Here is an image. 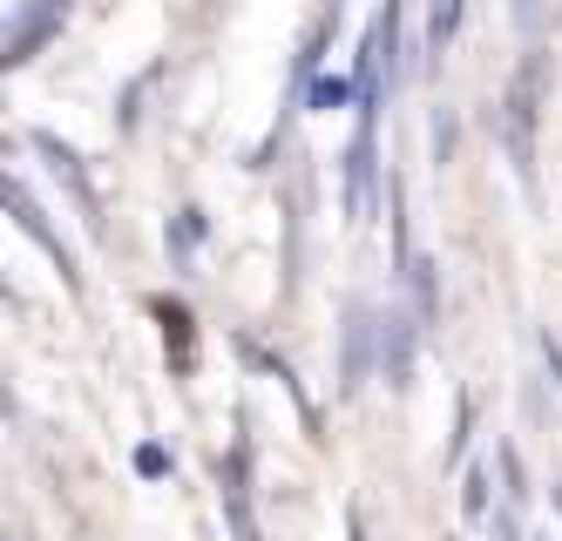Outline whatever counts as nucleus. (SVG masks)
Returning a JSON list of instances; mask_svg holds the SVG:
<instances>
[{"instance_id":"nucleus-1","label":"nucleus","mask_w":562,"mask_h":541,"mask_svg":"<svg viewBox=\"0 0 562 541\" xmlns=\"http://www.w3.org/2000/svg\"><path fill=\"white\" fill-rule=\"evenodd\" d=\"M536 109H542V61L529 55L502 95V143H508V162H515L521 183L536 177Z\"/></svg>"},{"instance_id":"nucleus-2","label":"nucleus","mask_w":562,"mask_h":541,"mask_svg":"<svg viewBox=\"0 0 562 541\" xmlns=\"http://www.w3.org/2000/svg\"><path fill=\"white\" fill-rule=\"evenodd\" d=\"M373 129H380V102H359V129H352V149H346V217H373V177H380V149H373Z\"/></svg>"},{"instance_id":"nucleus-3","label":"nucleus","mask_w":562,"mask_h":541,"mask_svg":"<svg viewBox=\"0 0 562 541\" xmlns=\"http://www.w3.org/2000/svg\"><path fill=\"white\" fill-rule=\"evenodd\" d=\"M217 494H224L231 534H237V541H258V521H251V440H245V427H237L231 453L217 461Z\"/></svg>"},{"instance_id":"nucleus-4","label":"nucleus","mask_w":562,"mask_h":541,"mask_svg":"<svg viewBox=\"0 0 562 541\" xmlns=\"http://www.w3.org/2000/svg\"><path fill=\"white\" fill-rule=\"evenodd\" d=\"M414 339H420V325L407 312H386L380 318V372H386L400 393L414 386Z\"/></svg>"},{"instance_id":"nucleus-5","label":"nucleus","mask_w":562,"mask_h":541,"mask_svg":"<svg viewBox=\"0 0 562 541\" xmlns=\"http://www.w3.org/2000/svg\"><path fill=\"white\" fill-rule=\"evenodd\" d=\"M55 27H61V0H27V8L14 14V27H8V68H21Z\"/></svg>"},{"instance_id":"nucleus-6","label":"nucleus","mask_w":562,"mask_h":541,"mask_svg":"<svg viewBox=\"0 0 562 541\" xmlns=\"http://www.w3.org/2000/svg\"><path fill=\"white\" fill-rule=\"evenodd\" d=\"M34 149L48 156V170L75 190V203H82V217H89V230H102V203H95V190H89V177H82V156H75L61 136H34Z\"/></svg>"},{"instance_id":"nucleus-7","label":"nucleus","mask_w":562,"mask_h":541,"mask_svg":"<svg viewBox=\"0 0 562 541\" xmlns=\"http://www.w3.org/2000/svg\"><path fill=\"white\" fill-rule=\"evenodd\" d=\"M149 312H156V325H164L170 365H177V372H196V318H190V305H183V298H156Z\"/></svg>"},{"instance_id":"nucleus-8","label":"nucleus","mask_w":562,"mask_h":541,"mask_svg":"<svg viewBox=\"0 0 562 541\" xmlns=\"http://www.w3.org/2000/svg\"><path fill=\"white\" fill-rule=\"evenodd\" d=\"M373 331H380V318H373L367 305H346V365H339V393H359V380H367Z\"/></svg>"},{"instance_id":"nucleus-9","label":"nucleus","mask_w":562,"mask_h":541,"mask_svg":"<svg viewBox=\"0 0 562 541\" xmlns=\"http://www.w3.org/2000/svg\"><path fill=\"white\" fill-rule=\"evenodd\" d=\"M8 211H14V224H21V230H27L34 244H42V251H48V258H55V264H61L68 278H75V264H68V251H61V237H55V230L42 224V211H34V196H27L21 183H8Z\"/></svg>"},{"instance_id":"nucleus-10","label":"nucleus","mask_w":562,"mask_h":541,"mask_svg":"<svg viewBox=\"0 0 562 541\" xmlns=\"http://www.w3.org/2000/svg\"><path fill=\"white\" fill-rule=\"evenodd\" d=\"M400 271H407V284H414V318H420V325H434V318H440V284H434V258H407Z\"/></svg>"},{"instance_id":"nucleus-11","label":"nucleus","mask_w":562,"mask_h":541,"mask_svg":"<svg viewBox=\"0 0 562 541\" xmlns=\"http://www.w3.org/2000/svg\"><path fill=\"white\" fill-rule=\"evenodd\" d=\"M454 27H461V0H434V14H427V48L440 55L454 41Z\"/></svg>"},{"instance_id":"nucleus-12","label":"nucleus","mask_w":562,"mask_h":541,"mask_svg":"<svg viewBox=\"0 0 562 541\" xmlns=\"http://www.w3.org/2000/svg\"><path fill=\"white\" fill-rule=\"evenodd\" d=\"M461 515L468 521L488 515V467H468V481H461Z\"/></svg>"},{"instance_id":"nucleus-13","label":"nucleus","mask_w":562,"mask_h":541,"mask_svg":"<svg viewBox=\"0 0 562 541\" xmlns=\"http://www.w3.org/2000/svg\"><path fill=\"white\" fill-rule=\"evenodd\" d=\"M346 95H352V81H339V75H326V81H312V102H318V109H339Z\"/></svg>"},{"instance_id":"nucleus-14","label":"nucleus","mask_w":562,"mask_h":541,"mask_svg":"<svg viewBox=\"0 0 562 541\" xmlns=\"http://www.w3.org/2000/svg\"><path fill=\"white\" fill-rule=\"evenodd\" d=\"M136 467H143V474H164L170 453H164V447H136Z\"/></svg>"}]
</instances>
